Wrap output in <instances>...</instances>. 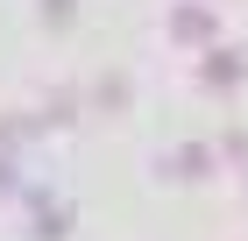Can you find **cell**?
<instances>
[{
	"label": "cell",
	"mask_w": 248,
	"mask_h": 241,
	"mask_svg": "<svg viewBox=\"0 0 248 241\" xmlns=\"http://www.w3.org/2000/svg\"><path fill=\"white\" fill-rule=\"evenodd\" d=\"M78 15V0H43V21H71Z\"/></svg>",
	"instance_id": "277c9868"
},
{
	"label": "cell",
	"mask_w": 248,
	"mask_h": 241,
	"mask_svg": "<svg viewBox=\"0 0 248 241\" xmlns=\"http://www.w3.org/2000/svg\"><path fill=\"white\" fill-rule=\"evenodd\" d=\"M36 227H43V241H64V227H71V213H64V206H43V220H36Z\"/></svg>",
	"instance_id": "3957f363"
},
{
	"label": "cell",
	"mask_w": 248,
	"mask_h": 241,
	"mask_svg": "<svg viewBox=\"0 0 248 241\" xmlns=\"http://www.w3.org/2000/svg\"><path fill=\"white\" fill-rule=\"evenodd\" d=\"M241 64H248L241 50H213L206 57V85H241Z\"/></svg>",
	"instance_id": "7a4b0ae2"
},
{
	"label": "cell",
	"mask_w": 248,
	"mask_h": 241,
	"mask_svg": "<svg viewBox=\"0 0 248 241\" xmlns=\"http://www.w3.org/2000/svg\"><path fill=\"white\" fill-rule=\"evenodd\" d=\"M213 29H220L213 7H177V15H170V36L177 43H213Z\"/></svg>",
	"instance_id": "6da1fadb"
}]
</instances>
